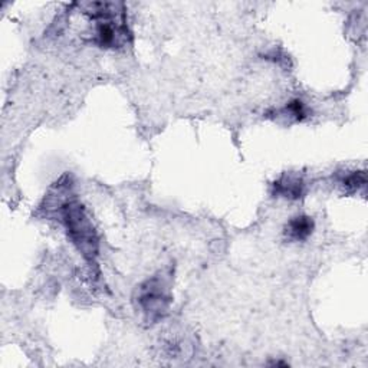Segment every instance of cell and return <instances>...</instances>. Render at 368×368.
I'll list each match as a JSON object with an SVG mask.
<instances>
[{
  "mask_svg": "<svg viewBox=\"0 0 368 368\" xmlns=\"http://www.w3.org/2000/svg\"><path fill=\"white\" fill-rule=\"evenodd\" d=\"M278 115L287 117L294 121H303L308 117V110H306L305 104L301 100H292L289 104L285 105V108L278 111Z\"/></svg>",
  "mask_w": 368,
  "mask_h": 368,
  "instance_id": "6",
  "label": "cell"
},
{
  "mask_svg": "<svg viewBox=\"0 0 368 368\" xmlns=\"http://www.w3.org/2000/svg\"><path fill=\"white\" fill-rule=\"evenodd\" d=\"M79 8L96 23L92 44L100 48H121L129 44L131 34L127 26V15L122 4L89 2Z\"/></svg>",
  "mask_w": 368,
  "mask_h": 368,
  "instance_id": "2",
  "label": "cell"
},
{
  "mask_svg": "<svg viewBox=\"0 0 368 368\" xmlns=\"http://www.w3.org/2000/svg\"><path fill=\"white\" fill-rule=\"evenodd\" d=\"M341 184H343V188L346 189L347 193H355L360 189L365 188V184H367L365 173L364 171H354V173L346 176L341 180Z\"/></svg>",
  "mask_w": 368,
  "mask_h": 368,
  "instance_id": "7",
  "label": "cell"
},
{
  "mask_svg": "<svg viewBox=\"0 0 368 368\" xmlns=\"http://www.w3.org/2000/svg\"><path fill=\"white\" fill-rule=\"evenodd\" d=\"M303 180L295 174H285L273 183V193L291 200L299 199L303 195Z\"/></svg>",
  "mask_w": 368,
  "mask_h": 368,
  "instance_id": "4",
  "label": "cell"
},
{
  "mask_svg": "<svg viewBox=\"0 0 368 368\" xmlns=\"http://www.w3.org/2000/svg\"><path fill=\"white\" fill-rule=\"evenodd\" d=\"M137 302L147 321L156 322L163 318L167 314L171 302L170 282L167 276L160 273L140 285L137 291Z\"/></svg>",
  "mask_w": 368,
  "mask_h": 368,
  "instance_id": "3",
  "label": "cell"
},
{
  "mask_svg": "<svg viewBox=\"0 0 368 368\" xmlns=\"http://www.w3.org/2000/svg\"><path fill=\"white\" fill-rule=\"evenodd\" d=\"M314 221L310 216H296L291 219L285 228V236L291 242H302L308 239L314 232Z\"/></svg>",
  "mask_w": 368,
  "mask_h": 368,
  "instance_id": "5",
  "label": "cell"
},
{
  "mask_svg": "<svg viewBox=\"0 0 368 368\" xmlns=\"http://www.w3.org/2000/svg\"><path fill=\"white\" fill-rule=\"evenodd\" d=\"M65 186L58 184V214L60 221L65 225L68 236L75 248L84 256V259L92 265H96L98 258L100 243L98 235L92 219L89 218L85 207L78 202L77 197L71 195V189L63 197Z\"/></svg>",
  "mask_w": 368,
  "mask_h": 368,
  "instance_id": "1",
  "label": "cell"
}]
</instances>
